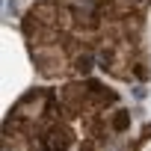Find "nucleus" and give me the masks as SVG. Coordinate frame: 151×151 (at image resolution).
<instances>
[{"label": "nucleus", "mask_w": 151, "mask_h": 151, "mask_svg": "<svg viewBox=\"0 0 151 151\" xmlns=\"http://www.w3.org/2000/svg\"><path fill=\"white\" fill-rule=\"evenodd\" d=\"M21 33L45 80H77L98 65V24L74 0H36Z\"/></svg>", "instance_id": "f257e3e1"}, {"label": "nucleus", "mask_w": 151, "mask_h": 151, "mask_svg": "<svg viewBox=\"0 0 151 151\" xmlns=\"http://www.w3.org/2000/svg\"><path fill=\"white\" fill-rule=\"evenodd\" d=\"M77 136L50 86L24 92L3 119V151H68Z\"/></svg>", "instance_id": "f03ea898"}, {"label": "nucleus", "mask_w": 151, "mask_h": 151, "mask_svg": "<svg viewBox=\"0 0 151 151\" xmlns=\"http://www.w3.org/2000/svg\"><path fill=\"white\" fill-rule=\"evenodd\" d=\"M59 104L80 139H98L113 133H127L130 113L122 107V95L101 80L77 77L59 86Z\"/></svg>", "instance_id": "7ed1b4c3"}]
</instances>
